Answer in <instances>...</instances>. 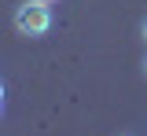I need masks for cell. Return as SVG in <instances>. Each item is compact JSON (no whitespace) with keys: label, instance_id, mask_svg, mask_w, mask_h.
I'll list each match as a JSON object with an SVG mask.
<instances>
[{"label":"cell","instance_id":"obj_1","mask_svg":"<svg viewBox=\"0 0 147 136\" xmlns=\"http://www.w3.org/2000/svg\"><path fill=\"white\" fill-rule=\"evenodd\" d=\"M15 30L22 37H44L52 30V4L44 0H26L15 7Z\"/></svg>","mask_w":147,"mask_h":136},{"label":"cell","instance_id":"obj_2","mask_svg":"<svg viewBox=\"0 0 147 136\" xmlns=\"http://www.w3.org/2000/svg\"><path fill=\"white\" fill-rule=\"evenodd\" d=\"M140 30H144V40H147V19H144V26H140Z\"/></svg>","mask_w":147,"mask_h":136},{"label":"cell","instance_id":"obj_3","mask_svg":"<svg viewBox=\"0 0 147 136\" xmlns=\"http://www.w3.org/2000/svg\"><path fill=\"white\" fill-rule=\"evenodd\" d=\"M0 114H4V99H0Z\"/></svg>","mask_w":147,"mask_h":136},{"label":"cell","instance_id":"obj_4","mask_svg":"<svg viewBox=\"0 0 147 136\" xmlns=\"http://www.w3.org/2000/svg\"><path fill=\"white\" fill-rule=\"evenodd\" d=\"M0 99H4V85H0Z\"/></svg>","mask_w":147,"mask_h":136},{"label":"cell","instance_id":"obj_5","mask_svg":"<svg viewBox=\"0 0 147 136\" xmlns=\"http://www.w3.org/2000/svg\"><path fill=\"white\" fill-rule=\"evenodd\" d=\"M44 4H55V0H44Z\"/></svg>","mask_w":147,"mask_h":136},{"label":"cell","instance_id":"obj_6","mask_svg":"<svg viewBox=\"0 0 147 136\" xmlns=\"http://www.w3.org/2000/svg\"><path fill=\"white\" fill-rule=\"evenodd\" d=\"M144 74H147V63H144Z\"/></svg>","mask_w":147,"mask_h":136}]
</instances>
